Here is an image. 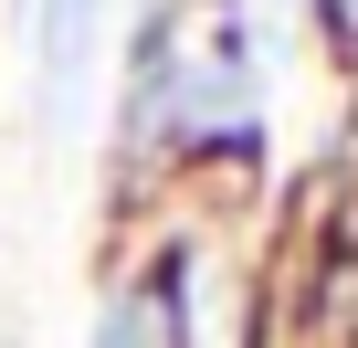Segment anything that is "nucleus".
Here are the masks:
<instances>
[{"label":"nucleus","mask_w":358,"mask_h":348,"mask_svg":"<svg viewBox=\"0 0 358 348\" xmlns=\"http://www.w3.org/2000/svg\"><path fill=\"white\" fill-rule=\"evenodd\" d=\"M95 32H106V0H43V43H32V74H43V116L64 127L85 64H95Z\"/></svg>","instance_id":"f257e3e1"},{"label":"nucleus","mask_w":358,"mask_h":348,"mask_svg":"<svg viewBox=\"0 0 358 348\" xmlns=\"http://www.w3.org/2000/svg\"><path fill=\"white\" fill-rule=\"evenodd\" d=\"M106 348H148V306H116L106 316Z\"/></svg>","instance_id":"f03ea898"}]
</instances>
